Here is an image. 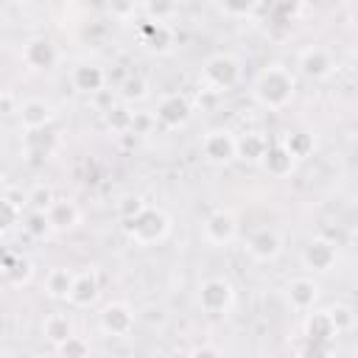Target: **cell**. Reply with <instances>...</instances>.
<instances>
[{
	"label": "cell",
	"instance_id": "7402d4cb",
	"mask_svg": "<svg viewBox=\"0 0 358 358\" xmlns=\"http://www.w3.org/2000/svg\"><path fill=\"white\" fill-rule=\"evenodd\" d=\"M73 333H76V330H73V319H70L67 313H48V316L42 319V336H45V341H50L53 347L64 344Z\"/></svg>",
	"mask_w": 358,
	"mask_h": 358
},
{
	"label": "cell",
	"instance_id": "2e32d148",
	"mask_svg": "<svg viewBox=\"0 0 358 358\" xmlns=\"http://www.w3.org/2000/svg\"><path fill=\"white\" fill-rule=\"evenodd\" d=\"M50 232H70L81 224V210L73 199H53V204L45 210Z\"/></svg>",
	"mask_w": 358,
	"mask_h": 358
},
{
	"label": "cell",
	"instance_id": "74e56055",
	"mask_svg": "<svg viewBox=\"0 0 358 358\" xmlns=\"http://www.w3.org/2000/svg\"><path fill=\"white\" fill-rule=\"evenodd\" d=\"M20 109V103H17V98L11 95V92H6V90H0V115H11V112H17Z\"/></svg>",
	"mask_w": 358,
	"mask_h": 358
},
{
	"label": "cell",
	"instance_id": "9a60e30c",
	"mask_svg": "<svg viewBox=\"0 0 358 358\" xmlns=\"http://www.w3.org/2000/svg\"><path fill=\"white\" fill-rule=\"evenodd\" d=\"M56 59H59V50L48 36H34L22 45V64L28 70H48L56 64Z\"/></svg>",
	"mask_w": 358,
	"mask_h": 358
},
{
	"label": "cell",
	"instance_id": "6da1fadb",
	"mask_svg": "<svg viewBox=\"0 0 358 358\" xmlns=\"http://www.w3.org/2000/svg\"><path fill=\"white\" fill-rule=\"evenodd\" d=\"M296 95V76L291 67L280 64V62H271L266 64L255 81H252V98L257 106L268 109V112H280L285 109Z\"/></svg>",
	"mask_w": 358,
	"mask_h": 358
},
{
	"label": "cell",
	"instance_id": "5bb4252c",
	"mask_svg": "<svg viewBox=\"0 0 358 358\" xmlns=\"http://www.w3.org/2000/svg\"><path fill=\"white\" fill-rule=\"evenodd\" d=\"M70 84L81 95H98L106 87V70L95 62H78L70 70Z\"/></svg>",
	"mask_w": 358,
	"mask_h": 358
},
{
	"label": "cell",
	"instance_id": "ffe728a7",
	"mask_svg": "<svg viewBox=\"0 0 358 358\" xmlns=\"http://www.w3.org/2000/svg\"><path fill=\"white\" fill-rule=\"evenodd\" d=\"M260 165H263L266 173L274 176V179H285V176H291L294 168H296V162L288 157V151H285L280 143H271V145H268V151L263 154Z\"/></svg>",
	"mask_w": 358,
	"mask_h": 358
},
{
	"label": "cell",
	"instance_id": "ba28073f",
	"mask_svg": "<svg viewBox=\"0 0 358 358\" xmlns=\"http://www.w3.org/2000/svg\"><path fill=\"white\" fill-rule=\"evenodd\" d=\"M296 70H299V76H305L310 81H322L336 70V59H333V53L327 48L308 45V48H302L296 53Z\"/></svg>",
	"mask_w": 358,
	"mask_h": 358
},
{
	"label": "cell",
	"instance_id": "44dd1931",
	"mask_svg": "<svg viewBox=\"0 0 358 358\" xmlns=\"http://www.w3.org/2000/svg\"><path fill=\"white\" fill-rule=\"evenodd\" d=\"M73 274H76V271H70V268H64V266H53V268L48 271V277H45V294H48L53 302H67L70 288H73Z\"/></svg>",
	"mask_w": 358,
	"mask_h": 358
},
{
	"label": "cell",
	"instance_id": "7c38bea8",
	"mask_svg": "<svg viewBox=\"0 0 358 358\" xmlns=\"http://www.w3.org/2000/svg\"><path fill=\"white\" fill-rule=\"evenodd\" d=\"M98 294H101V277L95 266H84L81 271L73 274V288L67 296L73 308H90L98 299Z\"/></svg>",
	"mask_w": 358,
	"mask_h": 358
},
{
	"label": "cell",
	"instance_id": "4fadbf2b",
	"mask_svg": "<svg viewBox=\"0 0 358 358\" xmlns=\"http://www.w3.org/2000/svg\"><path fill=\"white\" fill-rule=\"evenodd\" d=\"M285 296H288V305L296 310V313H310L319 302V282L308 274H299V277H291L288 285H285Z\"/></svg>",
	"mask_w": 358,
	"mask_h": 358
},
{
	"label": "cell",
	"instance_id": "83f0119b",
	"mask_svg": "<svg viewBox=\"0 0 358 358\" xmlns=\"http://www.w3.org/2000/svg\"><path fill=\"white\" fill-rule=\"evenodd\" d=\"M131 115H134V106H126V103L109 106L106 109V126L117 134H129L131 131Z\"/></svg>",
	"mask_w": 358,
	"mask_h": 358
},
{
	"label": "cell",
	"instance_id": "d590c367",
	"mask_svg": "<svg viewBox=\"0 0 358 358\" xmlns=\"http://www.w3.org/2000/svg\"><path fill=\"white\" fill-rule=\"evenodd\" d=\"M260 6H255V3H221L218 6V11L221 14H227V17H249L252 11H257Z\"/></svg>",
	"mask_w": 358,
	"mask_h": 358
},
{
	"label": "cell",
	"instance_id": "60d3db41",
	"mask_svg": "<svg viewBox=\"0 0 358 358\" xmlns=\"http://www.w3.org/2000/svg\"><path fill=\"white\" fill-rule=\"evenodd\" d=\"M115 358H134V355H115Z\"/></svg>",
	"mask_w": 358,
	"mask_h": 358
},
{
	"label": "cell",
	"instance_id": "cb8c5ba5",
	"mask_svg": "<svg viewBox=\"0 0 358 358\" xmlns=\"http://www.w3.org/2000/svg\"><path fill=\"white\" fill-rule=\"evenodd\" d=\"M305 336L310 338V344H324V347L336 338V330H333V324L327 319V310L308 313V319H305Z\"/></svg>",
	"mask_w": 358,
	"mask_h": 358
},
{
	"label": "cell",
	"instance_id": "8992f818",
	"mask_svg": "<svg viewBox=\"0 0 358 358\" xmlns=\"http://www.w3.org/2000/svg\"><path fill=\"white\" fill-rule=\"evenodd\" d=\"M238 232H241V224L229 207H215L201 224V235L210 246H229L238 238Z\"/></svg>",
	"mask_w": 358,
	"mask_h": 358
},
{
	"label": "cell",
	"instance_id": "f35d334b",
	"mask_svg": "<svg viewBox=\"0 0 358 358\" xmlns=\"http://www.w3.org/2000/svg\"><path fill=\"white\" fill-rule=\"evenodd\" d=\"M302 358H330V350H327L324 344H310V347L302 352Z\"/></svg>",
	"mask_w": 358,
	"mask_h": 358
},
{
	"label": "cell",
	"instance_id": "f1b7e54d",
	"mask_svg": "<svg viewBox=\"0 0 358 358\" xmlns=\"http://www.w3.org/2000/svg\"><path fill=\"white\" fill-rule=\"evenodd\" d=\"M137 8H140V14H143V20H148V22H168V20L179 11L176 3H165V0L143 3V6H137Z\"/></svg>",
	"mask_w": 358,
	"mask_h": 358
},
{
	"label": "cell",
	"instance_id": "4316f807",
	"mask_svg": "<svg viewBox=\"0 0 358 358\" xmlns=\"http://www.w3.org/2000/svg\"><path fill=\"white\" fill-rule=\"evenodd\" d=\"M327 319H330V324H333V330H336V336H338V333L352 330V324H355V310H352V305H347V302H336V305L327 308Z\"/></svg>",
	"mask_w": 358,
	"mask_h": 358
},
{
	"label": "cell",
	"instance_id": "ab89813d",
	"mask_svg": "<svg viewBox=\"0 0 358 358\" xmlns=\"http://www.w3.org/2000/svg\"><path fill=\"white\" fill-rule=\"evenodd\" d=\"M165 358H190V355H187L185 350H171V352H168Z\"/></svg>",
	"mask_w": 358,
	"mask_h": 358
},
{
	"label": "cell",
	"instance_id": "b9f144b4",
	"mask_svg": "<svg viewBox=\"0 0 358 358\" xmlns=\"http://www.w3.org/2000/svg\"><path fill=\"white\" fill-rule=\"evenodd\" d=\"M34 358H50V355H34Z\"/></svg>",
	"mask_w": 358,
	"mask_h": 358
},
{
	"label": "cell",
	"instance_id": "8d00e7d4",
	"mask_svg": "<svg viewBox=\"0 0 358 358\" xmlns=\"http://www.w3.org/2000/svg\"><path fill=\"white\" fill-rule=\"evenodd\" d=\"M187 355H190V358H224V352H221L215 344H199V347H193Z\"/></svg>",
	"mask_w": 358,
	"mask_h": 358
},
{
	"label": "cell",
	"instance_id": "ac0fdd59",
	"mask_svg": "<svg viewBox=\"0 0 358 358\" xmlns=\"http://www.w3.org/2000/svg\"><path fill=\"white\" fill-rule=\"evenodd\" d=\"M140 39L151 53L162 56V53H168L173 48V28H171V22H148V20H143Z\"/></svg>",
	"mask_w": 358,
	"mask_h": 358
},
{
	"label": "cell",
	"instance_id": "3957f363",
	"mask_svg": "<svg viewBox=\"0 0 358 358\" xmlns=\"http://www.w3.org/2000/svg\"><path fill=\"white\" fill-rule=\"evenodd\" d=\"M241 81V62L232 53H213L204 59L199 84L207 92H229Z\"/></svg>",
	"mask_w": 358,
	"mask_h": 358
},
{
	"label": "cell",
	"instance_id": "e0dca14e",
	"mask_svg": "<svg viewBox=\"0 0 358 358\" xmlns=\"http://www.w3.org/2000/svg\"><path fill=\"white\" fill-rule=\"evenodd\" d=\"M17 115H20V126L25 131H42L53 120V106L45 98H25L17 109Z\"/></svg>",
	"mask_w": 358,
	"mask_h": 358
},
{
	"label": "cell",
	"instance_id": "e575fe53",
	"mask_svg": "<svg viewBox=\"0 0 358 358\" xmlns=\"http://www.w3.org/2000/svg\"><path fill=\"white\" fill-rule=\"evenodd\" d=\"M157 126V120H154V112H134L131 115V131L129 134H148L151 129Z\"/></svg>",
	"mask_w": 358,
	"mask_h": 358
},
{
	"label": "cell",
	"instance_id": "277c9868",
	"mask_svg": "<svg viewBox=\"0 0 358 358\" xmlns=\"http://www.w3.org/2000/svg\"><path fill=\"white\" fill-rule=\"evenodd\" d=\"M199 308L204 313L221 316L235 305V285L227 277H207L199 282Z\"/></svg>",
	"mask_w": 358,
	"mask_h": 358
},
{
	"label": "cell",
	"instance_id": "484cf974",
	"mask_svg": "<svg viewBox=\"0 0 358 358\" xmlns=\"http://www.w3.org/2000/svg\"><path fill=\"white\" fill-rule=\"evenodd\" d=\"M0 271L11 285H25L31 280V274H34V263L28 257H22V255H8L6 263L0 266Z\"/></svg>",
	"mask_w": 358,
	"mask_h": 358
},
{
	"label": "cell",
	"instance_id": "4dcf8cb0",
	"mask_svg": "<svg viewBox=\"0 0 358 358\" xmlns=\"http://www.w3.org/2000/svg\"><path fill=\"white\" fill-rule=\"evenodd\" d=\"M56 355L59 358H90V341L84 336H70L64 344L56 347Z\"/></svg>",
	"mask_w": 358,
	"mask_h": 358
},
{
	"label": "cell",
	"instance_id": "8fae6325",
	"mask_svg": "<svg viewBox=\"0 0 358 358\" xmlns=\"http://www.w3.org/2000/svg\"><path fill=\"white\" fill-rule=\"evenodd\" d=\"M246 255L257 263H271L282 255V235L274 227H260L246 238Z\"/></svg>",
	"mask_w": 358,
	"mask_h": 358
},
{
	"label": "cell",
	"instance_id": "1f68e13d",
	"mask_svg": "<svg viewBox=\"0 0 358 358\" xmlns=\"http://www.w3.org/2000/svg\"><path fill=\"white\" fill-rule=\"evenodd\" d=\"M22 229H25L31 238H45V235L50 232L48 218H45V213H39V210H28V213H22Z\"/></svg>",
	"mask_w": 358,
	"mask_h": 358
},
{
	"label": "cell",
	"instance_id": "52a82bcc",
	"mask_svg": "<svg viewBox=\"0 0 358 358\" xmlns=\"http://www.w3.org/2000/svg\"><path fill=\"white\" fill-rule=\"evenodd\" d=\"M190 117H193V106H190L187 95H182V92H168V95H162L159 103H157V112H154V120H157L159 126L171 129V131L185 129V126L190 123Z\"/></svg>",
	"mask_w": 358,
	"mask_h": 358
},
{
	"label": "cell",
	"instance_id": "d6986e66",
	"mask_svg": "<svg viewBox=\"0 0 358 358\" xmlns=\"http://www.w3.org/2000/svg\"><path fill=\"white\" fill-rule=\"evenodd\" d=\"M271 140L263 134V131H243L235 137V159H243V162H260L263 154L268 151Z\"/></svg>",
	"mask_w": 358,
	"mask_h": 358
},
{
	"label": "cell",
	"instance_id": "30bf717a",
	"mask_svg": "<svg viewBox=\"0 0 358 358\" xmlns=\"http://www.w3.org/2000/svg\"><path fill=\"white\" fill-rule=\"evenodd\" d=\"M336 260H338V246L324 235H316L302 246V266L308 271L324 274V271H330L336 266Z\"/></svg>",
	"mask_w": 358,
	"mask_h": 358
},
{
	"label": "cell",
	"instance_id": "836d02e7",
	"mask_svg": "<svg viewBox=\"0 0 358 358\" xmlns=\"http://www.w3.org/2000/svg\"><path fill=\"white\" fill-rule=\"evenodd\" d=\"M145 207V201H143V196H137V193H129V196H123L120 201H117V218L120 221H129V218H134L140 210Z\"/></svg>",
	"mask_w": 358,
	"mask_h": 358
},
{
	"label": "cell",
	"instance_id": "d4e9b609",
	"mask_svg": "<svg viewBox=\"0 0 358 358\" xmlns=\"http://www.w3.org/2000/svg\"><path fill=\"white\" fill-rule=\"evenodd\" d=\"M148 95H151V84H148L143 76H129V78H123L120 87H117V98H120V103H126V106H134V103L145 101Z\"/></svg>",
	"mask_w": 358,
	"mask_h": 358
},
{
	"label": "cell",
	"instance_id": "7a4b0ae2",
	"mask_svg": "<svg viewBox=\"0 0 358 358\" xmlns=\"http://www.w3.org/2000/svg\"><path fill=\"white\" fill-rule=\"evenodd\" d=\"M120 227H123V235L134 246H154V243H162L171 235L168 213L159 210V207H151V204H145L134 218L120 221Z\"/></svg>",
	"mask_w": 358,
	"mask_h": 358
},
{
	"label": "cell",
	"instance_id": "f546056e",
	"mask_svg": "<svg viewBox=\"0 0 358 358\" xmlns=\"http://www.w3.org/2000/svg\"><path fill=\"white\" fill-rule=\"evenodd\" d=\"M25 196H28V210H39V213H45L56 199L50 185H45V182H36L31 190H25Z\"/></svg>",
	"mask_w": 358,
	"mask_h": 358
},
{
	"label": "cell",
	"instance_id": "d6a6232c",
	"mask_svg": "<svg viewBox=\"0 0 358 358\" xmlns=\"http://www.w3.org/2000/svg\"><path fill=\"white\" fill-rule=\"evenodd\" d=\"M22 221V210L14 207L6 196H0V235H8Z\"/></svg>",
	"mask_w": 358,
	"mask_h": 358
},
{
	"label": "cell",
	"instance_id": "9c48e42d",
	"mask_svg": "<svg viewBox=\"0 0 358 358\" xmlns=\"http://www.w3.org/2000/svg\"><path fill=\"white\" fill-rule=\"evenodd\" d=\"M201 157L210 165H229L235 159V134L229 129H210L201 137Z\"/></svg>",
	"mask_w": 358,
	"mask_h": 358
},
{
	"label": "cell",
	"instance_id": "5b68a950",
	"mask_svg": "<svg viewBox=\"0 0 358 358\" xmlns=\"http://www.w3.org/2000/svg\"><path fill=\"white\" fill-rule=\"evenodd\" d=\"M134 324H137V316H134V308L129 302H106L98 313V330L103 336H112V338H126L134 333Z\"/></svg>",
	"mask_w": 358,
	"mask_h": 358
},
{
	"label": "cell",
	"instance_id": "603a6c76",
	"mask_svg": "<svg viewBox=\"0 0 358 358\" xmlns=\"http://www.w3.org/2000/svg\"><path fill=\"white\" fill-rule=\"evenodd\" d=\"M285 151H288V157L294 159V162H299V159H308L310 154H313V148H316V140H313V134L310 131H285L282 134V140H277Z\"/></svg>",
	"mask_w": 358,
	"mask_h": 358
}]
</instances>
